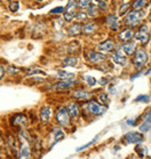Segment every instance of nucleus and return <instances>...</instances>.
<instances>
[{"instance_id":"1","label":"nucleus","mask_w":151,"mask_h":159,"mask_svg":"<svg viewBox=\"0 0 151 159\" xmlns=\"http://www.w3.org/2000/svg\"><path fill=\"white\" fill-rule=\"evenodd\" d=\"M53 121L55 124H57L59 127H62L65 130H71L73 128V121H72L71 116L67 111L65 105H58L55 108V113H53Z\"/></svg>"},{"instance_id":"2","label":"nucleus","mask_w":151,"mask_h":159,"mask_svg":"<svg viewBox=\"0 0 151 159\" xmlns=\"http://www.w3.org/2000/svg\"><path fill=\"white\" fill-rule=\"evenodd\" d=\"M66 137V130L63 129L57 124H51L49 127V131H48V136L45 138L47 142V149L51 150L53 146L58 144L59 142H62L64 138Z\"/></svg>"},{"instance_id":"3","label":"nucleus","mask_w":151,"mask_h":159,"mask_svg":"<svg viewBox=\"0 0 151 159\" xmlns=\"http://www.w3.org/2000/svg\"><path fill=\"white\" fill-rule=\"evenodd\" d=\"M81 106L84 107V109H83V115L84 116L89 115V116H92V117H99V116H102L107 111V106H103L102 103H100L95 98L92 99V100L84 102Z\"/></svg>"},{"instance_id":"4","label":"nucleus","mask_w":151,"mask_h":159,"mask_svg":"<svg viewBox=\"0 0 151 159\" xmlns=\"http://www.w3.org/2000/svg\"><path fill=\"white\" fill-rule=\"evenodd\" d=\"M5 143H6V149H5V157H15L19 150V138L16 133L13 130H8L5 134Z\"/></svg>"},{"instance_id":"5","label":"nucleus","mask_w":151,"mask_h":159,"mask_svg":"<svg viewBox=\"0 0 151 159\" xmlns=\"http://www.w3.org/2000/svg\"><path fill=\"white\" fill-rule=\"evenodd\" d=\"M150 62V53L147 49L138 48L136 52L131 56V64L135 67V70H143L148 66V64Z\"/></svg>"},{"instance_id":"6","label":"nucleus","mask_w":151,"mask_h":159,"mask_svg":"<svg viewBox=\"0 0 151 159\" xmlns=\"http://www.w3.org/2000/svg\"><path fill=\"white\" fill-rule=\"evenodd\" d=\"M53 113H55V108L49 103H44L39 108L37 111V116H39V123L42 127H50L53 124Z\"/></svg>"},{"instance_id":"7","label":"nucleus","mask_w":151,"mask_h":159,"mask_svg":"<svg viewBox=\"0 0 151 159\" xmlns=\"http://www.w3.org/2000/svg\"><path fill=\"white\" fill-rule=\"evenodd\" d=\"M30 123L29 116L26 113H15V114L11 115L9 117V127L14 129V131H18L20 129L28 128V125Z\"/></svg>"},{"instance_id":"8","label":"nucleus","mask_w":151,"mask_h":159,"mask_svg":"<svg viewBox=\"0 0 151 159\" xmlns=\"http://www.w3.org/2000/svg\"><path fill=\"white\" fill-rule=\"evenodd\" d=\"M70 98L76 100V101L80 102V103H84V102L92 100L95 98V93L89 91V89H85V87H79L77 86L73 89L70 91Z\"/></svg>"},{"instance_id":"9","label":"nucleus","mask_w":151,"mask_h":159,"mask_svg":"<svg viewBox=\"0 0 151 159\" xmlns=\"http://www.w3.org/2000/svg\"><path fill=\"white\" fill-rule=\"evenodd\" d=\"M143 18L144 14L142 11H135V9H130L128 13L125 15L123 22L129 28H136V27L141 26L143 23Z\"/></svg>"},{"instance_id":"10","label":"nucleus","mask_w":151,"mask_h":159,"mask_svg":"<svg viewBox=\"0 0 151 159\" xmlns=\"http://www.w3.org/2000/svg\"><path fill=\"white\" fill-rule=\"evenodd\" d=\"M145 141V135L143 133L138 131H128L122 136V144L125 145H138V144H143Z\"/></svg>"},{"instance_id":"11","label":"nucleus","mask_w":151,"mask_h":159,"mask_svg":"<svg viewBox=\"0 0 151 159\" xmlns=\"http://www.w3.org/2000/svg\"><path fill=\"white\" fill-rule=\"evenodd\" d=\"M79 85L78 79H69V80H57L56 83L50 85V91L53 92H65V91H71L75 87Z\"/></svg>"},{"instance_id":"12","label":"nucleus","mask_w":151,"mask_h":159,"mask_svg":"<svg viewBox=\"0 0 151 159\" xmlns=\"http://www.w3.org/2000/svg\"><path fill=\"white\" fill-rule=\"evenodd\" d=\"M135 40L138 41L142 44V47H145L150 42L151 28L148 23L143 22L141 26L137 27V31H135Z\"/></svg>"},{"instance_id":"13","label":"nucleus","mask_w":151,"mask_h":159,"mask_svg":"<svg viewBox=\"0 0 151 159\" xmlns=\"http://www.w3.org/2000/svg\"><path fill=\"white\" fill-rule=\"evenodd\" d=\"M84 56L87 63L92 65H99L102 62L107 61V56L103 52H100L99 50H92V49H85Z\"/></svg>"},{"instance_id":"14","label":"nucleus","mask_w":151,"mask_h":159,"mask_svg":"<svg viewBox=\"0 0 151 159\" xmlns=\"http://www.w3.org/2000/svg\"><path fill=\"white\" fill-rule=\"evenodd\" d=\"M65 107H66L69 114L71 116V119L73 122H78L83 115V108H81V103L78 101H76L73 99H70L67 100L66 103H65Z\"/></svg>"},{"instance_id":"15","label":"nucleus","mask_w":151,"mask_h":159,"mask_svg":"<svg viewBox=\"0 0 151 159\" xmlns=\"http://www.w3.org/2000/svg\"><path fill=\"white\" fill-rule=\"evenodd\" d=\"M77 8H78V2L77 0H69L67 5L65 6V11H64V21L65 22L71 23L76 18L77 14Z\"/></svg>"},{"instance_id":"16","label":"nucleus","mask_w":151,"mask_h":159,"mask_svg":"<svg viewBox=\"0 0 151 159\" xmlns=\"http://www.w3.org/2000/svg\"><path fill=\"white\" fill-rule=\"evenodd\" d=\"M111 61L113 64L119 66H127L128 65V57L121 50H116L111 53Z\"/></svg>"},{"instance_id":"17","label":"nucleus","mask_w":151,"mask_h":159,"mask_svg":"<svg viewBox=\"0 0 151 159\" xmlns=\"http://www.w3.org/2000/svg\"><path fill=\"white\" fill-rule=\"evenodd\" d=\"M105 22H106V26L108 27L112 31H120L121 30L119 16H117L116 14H114V13L108 14L106 18H105Z\"/></svg>"},{"instance_id":"18","label":"nucleus","mask_w":151,"mask_h":159,"mask_svg":"<svg viewBox=\"0 0 151 159\" xmlns=\"http://www.w3.org/2000/svg\"><path fill=\"white\" fill-rule=\"evenodd\" d=\"M138 130L143 134H148L151 131V109L143 114L142 122L138 124Z\"/></svg>"},{"instance_id":"19","label":"nucleus","mask_w":151,"mask_h":159,"mask_svg":"<svg viewBox=\"0 0 151 159\" xmlns=\"http://www.w3.org/2000/svg\"><path fill=\"white\" fill-rule=\"evenodd\" d=\"M115 42L112 39H107V40L102 41V42L97 44V50L103 53H112L115 50Z\"/></svg>"},{"instance_id":"20","label":"nucleus","mask_w":151,"mask_h":159,"mask_svg":"<svg viewBox=\"0 0 151 159\" xmlns=\"http://www.w3.org/2000/svg\"><path fill=\"white\" fill-rule=\"evenodd\" d=\"M135 39V31H134L133 28H123L119 31L117 34V40L122 42V43H126V42H129V41H133Z\"/></svg>"},{"instance_id":"21","label":"nucleus","mask_w":151,"mask_h":159,"mask_svg":"<svg viewBox=\"0 0 151 159\" xmlns=\"http://www.w3.org/2000/svg\"><path fill=\"white\" fill-rule=\"evenodd\" d=\"M137 42L136 41H129V42H126V43H122L120 50L125 53L127 57H131L134 53L136 52L137 50Z\"/></svg>"},{"instance_id":"22","label":"nucleus","mask_w":151,"mask_h":159,"mask_svg":"<svg viewBox=\"0 0 151 159\" xmlns=\"http://www.w3.org/2000/svg\"><path fill=\"white\" fill-rule=\"evenodd\" d=\"M83 34V25L80 22H71L67 27V35L71 37H76Z\"/></svg>"},{"instance_id":"23","label":"nucleus","mask_w":151,"mask_h":159,"mask_svg":"<svg viewBox=\"0 0 151 159\" xmlns=\"http://www.w3.org/2000/svg\"><path fill=\"white\" fill-rule=\"evenodd\" d=\"M80 64V58L77 56H66L62 59V66L64 67H77Z\"/></svg>"},{"instance_id":"24","label":"nucleus","mask_w":151,"mask_h":159,"mask_svg":"<svg viewBox=\"0 0 151 159\" xmlns=\"http://www.w3.org/2000/svg\"><path fill=\"white\" fill-rule=\"evenodd\" d=\"M98 25L94 22V21H86L83 25V34L86 36L93 35L95 31L98 30Z\"/></svg>"},{"instance_id":"25","label":"nucleus","mask_w":151,"mask_h":159,"mask_svg":"<svg viewBox=\"0 0 151 159\" xmlns=\"http://www.w3.org/2000/svg\"><path fill=\"white\" fill-rule=\"evenodd\" d=\"M81 79L84 81V84L86 85L87 87H89V89H93V87H95V86L98 85V80H97V78H94L93 75H84L81 77Z\"/></svg>"},{"instance_id":"26","label":"nucleus","mask_w":151,"mask_h":159,"mask_svg":"<svg viewBox=\"0 0 151 159\" xmlns=\"http://www.w3.org/2000/svg\"><path fill=\"white\" fill-rule=\"evenodd\" d=\"M95 99L100 103H102L103 106L108 107V105H109V94H108V92H105V91L99 92L98 94H95Z\"/></svg>"},{"instance_id":"27","label":"nucleus","mask_w":151,"mask_h":159,"mask_svg":"<svg viewBox=\"0 0 151 159\" xmlns=\"http://www.w3.org/2000/svg\"><path fill=\"white\" fill-rule=\"evenodd\" d=\"M57 78L61 80H69V79H76V73L69 72L66 70H58L57 71Z\"/></svg>"},{"instance_id":"28","label":"nucleus","mask_w":151,"mask_h":159,"mask_svg":"<svg viewBox=\"0 0 151 159\" xmlns=\"http://www.w3.org/2000/svg\"><path fill=\"white\" fill-rule=\"evenodd\" d=\"M67 52L72 55V56H76L80 52V44L79 42L77 41H72L70 44L67 45Z\"/></svg>"},{"instance_id":"29","label":"nucleus","mask_w":151,"mask_h":159,"mask_svg":"<svg viewBox=\"0 0 151 159\" xmlns=\"http://www.w3.org/2000/svg\"><path fill=\"white\" fill-rule=\"evenodd\" d=\"M149 4V0H133L131 2V9L135 11H142L143 8H145Z\"/></svg>"},{"instance_id":"30","label":"nucleus","mask_w":151,"mask_h":159,"mask_svg":"<svg viewBox=\"0 0 151 159\" xmlns=\"http://www.w3.org/2000/svg\"><path fill=\"white\" fill-rule=\"evenodd\" d=\"M34 75H47V72L43 70H41L39 67H29L26 71V77H34Z\"/></svg>"},{"instance_id":"31","label":"nucleus","mask_w":151,"mask_h":159,"mask_svg":"<svg viewBox=\"0 0 151 159\" xmlns=\"http://www.w3.org/2000/svg\"><path fill=\"white\" fill-rule=\"evenodd\" d=\"M99 135H97V136L94 137L92 141H89V143H86V144H84V145H81V146H78L77 149H76V152L77 153H79V152H83V151H85V150H87L89 148H91L92 145H94L97 142H98V139H99Z\"/></svg>"},{"instance_id":"32","label":"nucleus","mask_w":151,"mask_h":159,"mask_svg":"<svg viewBox=\"0 0 151 159\" xmlns=\"http://www.w3.org/2000/svg\"><path fill=\"white\" fill-rule=\"evenodd\" d=\"M87 14H89V18H97L100 14V9H99L98 5H91L89 8H87Z\"/></svg>"},{"instance_id":"33","label":"nucleus","mask_w":151,"mask_h":159,"mask_svg":"<svg viewBox=\"0 0 151 159\" xmlns=\"http://www.w3.org/2000/svg\"><path fill=\"white\" fill-rule=\"evenodd\" d=\"M135 152H136V155H137L140 158H143V157L148 156V153H149L148 148L147 146H142V144L136 145V148H135Z\"/></svg>"},{"instance_id":"34","label":"nucleus","mask_w":151,"mask_h":159,"mask_svg":"<svg viewBox=\"0 0 151 159\" xmlns=\"http://www.w3.org/2000/svg\"><path fill=\"white\" fill-rule=\"evenodd\" d=\"M89 14H87V12H84V11H79V12H77V14H76V18L75 20L77 21V22H86L87 21V19H89Z\"/></svg>"},{"instance_id":"35","label":"nucleus","mask_w":151,"mask_h":159,"mask_svg":"<svg viewBox=\"0 0 151 159\" xmlns=\"http://www.w3.org/2000/svg\"><path fill=\"white\" fill-rule=\"evenodd\" d=\"M130 8H131V4H130V2H128V4H127V2L122 4L120 6V8H119V15H120V16L126 15V14L130 11Z\"/></svg>"},{"instance_id":"36","label":"nucleus","mask_w":151,"mask_h":159,"mask_svg":"<svg viewBox=\"0 0 151 159\" xmlns=\"http://www.w3.org/2000/svg\"><path fill=\"white\" fill-rule=\"evenodd\" d=\"M134 101L137 102V103H140V102L148 103V102L150 101V95H149V94H140V95H137V97L135 98Z\"/></svg>"},{"instance_id":"37","label":"nucleus","mask_w":151,"mask_h":159,"mask_svg":"<svg viewBox=\"0 0 151 159\" xmlns=\"http://www.w3.org/2000/svg\"><path fill=\"white\" fill-rule=\"evenodd\" d=\"M8 9L12 13H16L20 9V2H19L18 0H12L8 5Z\"/></svg>"},{"instance_id":"38","label":"nucleus","mask_w":151,"mask_h":159,"mask_svg":"<svg viewBox=\"0 0 151 159\" xmlns=\"http://www.w3.org/2000/svg\"><path fill=\"white\" fill-rule=\"evenodd\" d=\"M77 2H78V7L80 9H87L92 5L93 0H77Z\"/></svg>"},{"instance_id":"39","label":"nucleus","mask_w":151,"mask_h":159,"mask_svg":"<svg viewBox=\"0 0 151 159\" xmlns=\"http://www.w3.org/2000/svg\"><path fill=\"white\" fill-rule=\"evenodd\" d=\"M20 69L16 66H14V65H8V66L6 67V72H7V75H16Z\"/></svg>"},{"instance_id":"40","label":"nucleus","mask_w":151,"mask_h":159,"mask_svg":"<svg viewBox=\"0 0 151 159\" xmlns=\"http://www.w3.org/2000/svg\"><path fill=\"white\" fill-rule=\"evenodd\" d=\"M64 11H65V7H63V6H57V7H55L53 8L51 11L49 12L50 15H56V14H63L64 13Z\"/></svg>"},{"instance_id":"41","label":"nucleus","mask_w":151,"mask_h":159,"mask_svg":"<svg viewBox=\"0 0 151 159\" xmlns=\"http://www.w3.org/2000/svg\"><path fill=\"white\" fill-rule=\"evenodd\" d=\"M30 83H33L31 85H42L45 83V78H42V77H35V75H34V78H31L30 79Z\"/></svg>"},{"instance_id":"42","label":"nucleus","mask_w":151,"mask_h":159,"mask_svg":"<svg viewBox=\"0 0 151 159\" xmlns=\"http://www.w3.org/2000/svg\"><path fill=\"white\" fill-rule=\"evenodd\" d=\"M5 149H6V143H5V135L0 133V153L5 155Z\"/></svg>"},{"instance_id":"43","label":"nucleus","mask_w":151,"mask_h":159,"mask_svg":"<svg viewBox=\"0 0 151 159\" xmlns=\"http://www.w3.org/2000/svg\"><path fill=\"white\" fill-rule=\"evenodd\" d=\"M98 7L100 11H106L107 7H108L106 0H100V1H98Z\"/></svg>"},{"instance_id":"44","label":"nucleus","mask_w":151,"mask_h":159,"mask_svg":"<svg viewBox=\"0 0 151 159\" xmlns=\"http://www.w3.org/2000/svg\"><path fill=\"white\" fill-rule=\"evenodd\" d=\"M143 73H144V71H143V70H136V72H135V73H133V75H130V80L133 81V80H135L136 78L141 77Z\"/></svg>"},{"instance_id":"45","label":"nucleus","mask_w":151,"mask_h":159,"mask_svg":"<svg viewBox=\"0 0 151 159\" xmlns=\"http://www.w3.org/2000/svg\"><path fill=\"white\" fill-rule=\"evenodd\" d=\"M99 85H101V86H107V85L109 84V79H108V77H102L101 79L98 81Z\"/></svg>"},{"instance_id":"46","label":"nucleus","mask_w":151,"mask_h":159,"mask_svg":"<svg viewBox=\"0 0 151 159\" xmlns=\"http://www.w3.org/2000/svg\"><path fill=\"white\" fill-rule=\"evenodd\" d=\"M6 75H7V72H6V67H5L4 65H1V64H0V80L4 79Z\"/></svg>"},{"instance_id":"47","label":"nucleus","mask_w":151,"mask_h":159,"mask_svg":"<svg viewBox=\"0 0 151 159\" xmlns=\"http://www.w3.org/2000/svg\"><path fill=\"white\" fill-rule=\"evenodd\" d=\"M126 123H127V125H129V127H135V125H136V121H135V120L134 119H129V120H127V121H126Z\"/></svg>"},{"instance_id":"48","label":"nucleus","mask_w":151,"mask_h":159,"mask_svg":"<svg viewBox=\"0 0 151 159\" xmlns=\"http://www.w3.org/2000/svg\"><path fill=\"white\" fill-rule=\"evenodd\" d=\"M144 75H151V66L149 67L147 71H144Z\"/></svg>"},{"instance_id":"49","label":"nucleus","mask_w":151,"mask_h":159,"mask_svg":"<svg viewBox=\"0 0 151 159\" xmlns=\"http://www.w3.org/2000/svg\"><path fill=\"white\" fill-rule=\"evenodd\" d=\"M0 159H6V158H5V155H4V153H0Z\"/></svg>"},{"instance_id":"50","label":"nucleus","mask_w":151,"mask_h":159,"mask_svg":"<svg viewBox=\"0 0 151 159\" xmlns=\"http://www.w3.org/2000/svg\"><path fill=\"white\" fill-rule=\"evenodd\" d=\"M148 19H149V21H151V11H150V13H149V16H148Z\"/></svg>"},{"instance_id":"51","label":"nucleus","mask_w":151,"mask_h":159,"mask_svg":"<svg viewBox=\"0 0 151 159\" xmlns=\"http://www.w3.org/2000/svg\"><path fill=\"white\" fill-rule=\"evenodd\" d=\"M35 1H39V2H41V1H44V0H35Z\"/></svg>"},{"instance_id":"52","label":"nucleus","mask_w":151,"mask_h":159,"mask_svg":"<svg viewBox=\"0 0 151 159\" xmlns=\"http://www.w3.org/2000/svg\"><path fill=\"white\" fill-rule=\"evenodd\" d=\"M150 2H151V0H150Z\"/></svg>"},{"instance_id":"53","label":"nucleus","mask_w":151,"mask_h":159,"mask_svg":"<svg viewBox=\"0 0 151 159\" xmlns=\"http://www.w3.org/2000/svg\"><path fill=\"white\" fill-rule=\"evenodd\" d=\"M11 1H12V0H11Z\"/></svg>"}]
</instances>
